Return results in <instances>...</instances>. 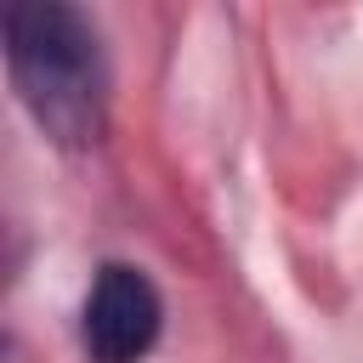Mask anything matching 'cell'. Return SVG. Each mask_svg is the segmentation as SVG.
<instances>
[{
    "label": "cell",
    "mask_w": 363,
    "mask_h": 363,
    "mask_svg": "<svg viewBox=\"0 0 363 363\" xmlns=\"http://www.w3.org/2000/svg\"><path fill=\"white\" fill-rule=\"evenodd\" d=\"M6 74L28 119L57 147H91L108 125V57L96 23L62 0H11L0 11Z\"/></svg>",
    "instance_id": "6da1fadb"
},
{
    "label": "cell",
    "mask_w": 363,
    "mask_h": 363,
    "mask_svg": "<svg viewBox=\"0 0 363 363\" xmlns=\"http://www.w3.org/2000/svg\"><path fill=\"white\" fill-rule=\"evenodd\" d=\"M164 301L153 278L130 261H108L91 278L85 312H79V346L91 363H142L159 346Z\"/></svg>",
    "instance_id": "7a4b0ae2"
}]
</instances>
